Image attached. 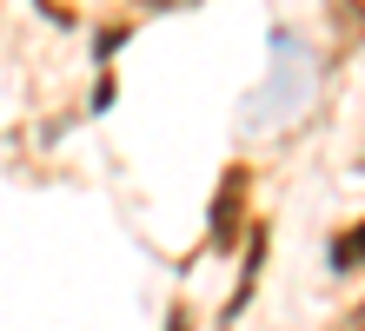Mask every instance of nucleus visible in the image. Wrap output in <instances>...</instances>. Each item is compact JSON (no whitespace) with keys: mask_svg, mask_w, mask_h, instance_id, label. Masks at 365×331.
<instances>
[{"mask_svg":"<svg viewBox=\"0 0 365 331\" xmlns=\"http://www.w3.org/2000/svg\"><path fill=\"white\" fill-rule=\"evenodd\" d=\"M332 258H339V265H365V226H352V238H339Z\"/></svg>","mask_w":365,"mask_h":331,"instance_id":"obj_2","label":"nucleus"},{"mask_svg":"<svg viewBox=\"0 0 365 331\" xmlns=\"http://www.w3.org/2000/svg\"><path fill=\"white\" fill-rule=\"evenodd\" d=\"M240 206H246V172H226V192H220V206H212V246H232V226H240Z\"/></svg>","mask_w":365,"mask_h":331,"instance_id":"obj_1","label":"nucleus"}]
</instances>
